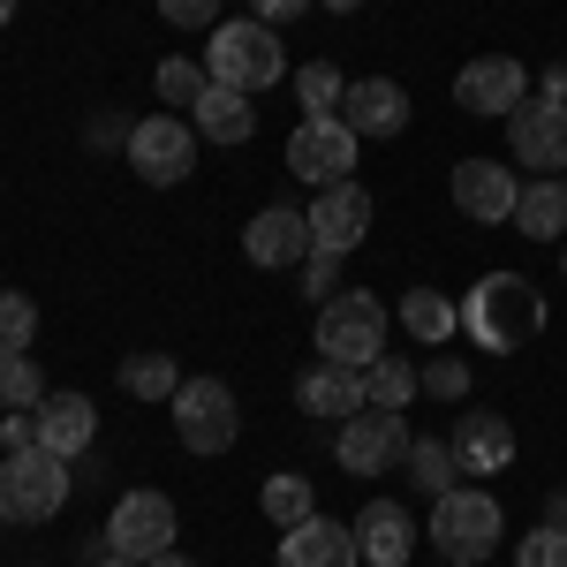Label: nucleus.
<instances>
[{
	"label": "nucleus",
	"instance_id": "f257e3e1",
	"mask_svg": "<svg viewBox=\"0 0 567 567\" xmlns=\"http://www.w3.org/2000/svg\"><path fill=\"white\" fill-rule=\"evenodd\" d=\"M462 333L492 355H515L545 333V296L529 288L523 272H484L477 288L462 296Z\"/></svg>",
	"mask_w": 567,
	"mask_h": 567
},
{
	"label": "nucleus",
	"instance_id": "f03ea898",
	"mask_svg": "<svg viewBox=\"0 0 567 567\" xmlns=\"http://www.w3.org/2000/svg\"><path fill=\"white\" fill-rule=\"evenodd\" d=\"M205 76L227 91H272L280 76H288V53H280V39H272V23H258V16H235V23H213V45H205Z\"/></svg>",
	"mask_w": 567,
	"mask_h": 567
},
{
	"label": "nucleus",
	"instance_id": "7ed1b4c3",
	"mask_svg": "<svg viewBox=\"0 0 567 567\" xmlns=\"http://www.w3.org/2000/svg\"><path fill=\"white\" fill-rule=\"evenodd\" d=\"M386 355V303L371 288H341L318 303V363H349V371H371Z\"/></svg>",
	"mask_w": 567,
	"mask_h": 567
},
{
	"label": "nucleus",
	"instance_id": "20e7f679",
	"mask_svg": "<svg viewBox=\"0 0 567 567\" xmlns=\"http://www.w3.org/2000/svg\"><path fill=\"white\" fill-rule=\"evenodd\" d=\"M499 537H507V515H499V499H492V492L454 484L446 499H432V545H439V560L484 567L492 553H499Z\"/></svg>",
	"mask_w": 567,
	"mask_h": 567
},
{
	"label": "nucleus",
	"instance_id": "39448f33",
	"mask_svg": "<svg viewBox=\"0 0 567 567\" xmlns=\"http://www.w3.org/2000/svg\"><path fill=\"white\" fill-rule=\"evenodd\" d=\"M0 507H8V523H53L69 507V462L45 454V446L8 454L0 462Z\"/></svg>",
	"mask_w": 567,
	"mask_h": 567
},
{
	"label": "nucleus",
	"instance_id": "423d86ee",
	"mask_svg": "<svg viewBox=\"0 0 567 567\" xmlns=\"http://www.w3.org/2000/svg\"><path fill=\"white\" fill-rule=\"evenodd\" d=\"M243 432V409H235V386L227 379H182L175 393V439L189 454H227Z\"/></svg>",
	"mask_w": 567,
	"mask_h": 567
},
{
	"label": "nucleus",
	"instance_id": "0eeeda50",
	"mask_svg": "<svg viewBox=\"0 0 567 567\" xmlns=\"http://www.w3.org/2000/svg\"><path fill=\"white\" fill-rule=\"evenodd\" d=\"M409 416L401 409H355L341 439H333V462L349 470V477H379V470H401L409 462Z\"/></svg>",
	"mask_w": 567,
	"mask_h": 567
},
{
	"label": "nucleus",
	"instance_id": "6e6552de",
	"mask_svg": "<svg viewBox=\"0 0 567 567\" xmlns=\"http://www.w3.org/2000/svg\"><path fill=\"white\" fill-rule=\"evenodd\" d=\"M130 167L152 189H175L189 167H197V130H189V114H144L130 130Z\"/></svg>",
	"mask_w": 567,
	"mask_h": 567
},
{
	"label": "nucleus",
	"instance_id": "1a4fd4ad",
	"mask_svg": "<svg viewBox=\"0 0 567 567\" xmlns=\"http://www.w3.org/2000/svg\"><path fill=\"white\" fill-rule=\"evenodd\" d=\"M106 553H122V560H159V553H175V499H167V492H130V499L106 515Z\"/></svg>",
	"mask_w": 567,
	"mask_h": 567
},
{
	"label": "nucleus",
	"instance_id": "9d476101",
	"mask_svg": "<svg viewBox=\"0 0 567 567\" xmlns=\"http://www.w3.org/2000/svg\"><path fill=\"white\" fill-rule=\"evenodd\" d=\"M355 144H363V136H355L341 114H333V122H296V136H288V175L310 182V189H333V182H349Z\"/></svg>",
	"mask_w": 567,
	"mask_h": 567
},
{
	"label": "nucleus",
	"instance_id": "9b49d317",
	"mask_svg": "<svg viewBox=\"0 0 567 567\" xmlns=\"http://www.w3.org/2000/svg\"><path fill=\"white\" fill-rule=\"evenodd\" d=\"M507 152H515V167L560 175L567 167V106H553L545 91H529L523 106L507 114Z\"/></svg>",
	"mask_w": 567,
	"mask_h": 567
},
{
	"label": "nucleus",
	"instance_id": "f8f14e48",
	"mask_svg": "<svg viewBox=\"0 0 567 567\" xmlns=\"http://www.w3.org/2000/svg\"><path fill=\"white\" fill-rule=\"evenodd\" d=\"M446 197H454V213L477 219V227H507V219H515V197H523V182L507 175V159H462L454 182H446Z\"/></svg>",
	"mask_w": 567,
	"mask_h": 567
},
{
	"label": "nucleus",
	"instance_id": "ddd939ff",
	"mask_svg": "<svg viewBox=\"0 0 567 567\" xmlns=\"http://www.w3.org/2000/svg\"><path fill=\"white\" fill-rule=\"evenodd\" d=\"M363 235H371V189H363L355 175L310 197V250H333V258H349Z\"/></svg>",
	"mask_w": 567,
	"mask_h": 567
},
{
	"label": "nucleus",
	"instance_id": "4468645a",
	"mask_svg": "<svg viewBox=\"0 0 567 567\" xmlns=\"http://www.w3.org/2000/svg\"><path fill=\"white\" fill-rule=\"evenodd\" d=\"M523 99H529V69L515 53H477L454 76V106H470V114H515Z\"/></svg>",
	"mask_w": 567,
	"mask_h": 567
},
{
	"label": "nucleus",
	"instance_id": "2eb2a0df",
	"mask_svg": "<svg viewBox=\"0 0 567 567\" xmlns=\"http://www.w3.org/2000/svg\"><path fill=\"white\" fill-rule=\"evenodd\" d=\"M243 258L265 265V272L303 265L310 258V213H296V205H265V213L243 227Z\"/></svg>",
	"mask_w": 567,
	"mask_h": 567
},
{
	"label": "nucleus",
	"instance_id": "dca6fc26",
	"mask_svg": "<svg viewBox=\"0 0 567 567\" xmlns=\"http://www.w3.org/2000/svg\"><path fill=\"white\" fill-rule=\"evenodd\" d=\"M454 462H462V477H499V470H515V424L507 416H492V409H470L462 424H454Z\"/></svg>",
	"mask_w": 567,
	"mask_h": 567
},
{
	"label": "nucleus",
	"instance_id": "f3484780",
	"mask_svg": "<svg viewBox=\"0 0 567 567\" xmlns=\"http://www.w3.org/2000/svg\"><path fill=\"white\" fill-rule=\"evenodd\" d=\"M280 567H363V553H355V523L310 515V523L280 529Z\"/></svg>",
	"mask_w": 567,
	"mask_h": 567
},
{
	"label": "nucleus",
	"instance_id": "a211bd4d",
	"mask_svg": "<svg viewBox=\"0 0 567 567\" xmlns=\"http://www.w3.org/2000/svg\"><path fill=\"white\" fill-rule=\"evenodd\" d=\"M31 416H39V446L61 454V462H84L91 439H99V409H91L84 393H45Z\"/></svg>",
	"mask_w": 567,
	"mask_h": 567
},
{
	"label": "nucleus",
	"instance_id": "6ab92c4d",
	"mask_svg": "<svg viewBox=\"0 0 567 567\" xmlns=\"http://www.w3.org/2000/svg\"><path fill=\"white\" fill-rule=\"evenodd\" d=\"M355 553H363V567H409V553H416V523H409V507L371 499V507L355 515Z\"/></svg>",
	"mask_w": 567,
	"mask_h": 567
},
{
	"label": "nucleus",
	"instance_id": "aec40b11",
	"mask_svg": "<svg viewBox=\"0 0 567 567\" xmlns=\"http://www.w3.org/2000/svg\"><path fill=\"white\" fill-rule=\"evenodd\" d=\"M341 122H349L355 136H401L409 130V91L393 84V76H363V84H349V99H341Z\"/></svg>",
	"mask_w": 567,
	"mask_h": 567
},
{
	"label": "nucleus",
	"instance_id": "412c9836",
	"mask_svg": "<svg viewBox=\"0 0 567 567\" xmlns=\"http://www.w3.org/2000/svg\"><path fill=\"white\" fill-rule=\"evenodd\" d=\"M296 409L349 424L355 409H371V401H363V371H349V363H310L303 379H296Z\"/></svg>",
	"mask_w": 567,
	"mask_h": 567
},
{
	"label": "nucleus",
	"instance_id": "4be33fe9",
	"mask_svg": "<svg viewBox=\"0 0 567 567\" xmlns=\"http://www.w3.org/2000/svg\"><path fill=\"white\" fill-rule=\"evenodd\" d=\"M189 130L205 136V144H250V136H258V106H250V91L205 84L197 114H189Z\"/></svg>",
	"mask_w": 567,
	"mask_h": 567
},
{
	"label": "nucleus",
	"instance_id": "5701e85b",
	"mask_svg": "<svg viewBox=\"0 0 567 567\" xmlns=\"http://www.w3.org/2000/svg\"><path fill=\"white\" fill-rule=\"evenodd\" d=\"M515 235H529V243H560L567 235V182L560 175L523 182V197H515Z\"/></svg>",
	"mask_w": 567,
	"mask_h": 567
},
{
	"label": "nucleus",
	"instance_id": "b1692460",
	"mask_svg": "<svg viewBox=\"0 0 567 567\" xmlns=\"http://www.w3.org/2000/svg\"><path fill=\"white\" fill-rule=\"evenodd\" d=\"M401 326H409V341L446 349V341L462 333V303H454V296H439V288H409V296H401Z\"/></svg>",
	"mask_w": 567,
	"mask_h": 567
},
{
	"label": "nucleus",
	"instance_id": "393cba45",
	"mask_svg": "<svg viewBox=\"0 0 567 567\" xmlns=\"http://www.w3.org/2000/svg\"><path fill=\"white\" fill-rule=\"evenodd\" d=\"M401 470H409V484H416L424 499H446L454 477H462V462H454L446 439H409V462H401Z\"/></svg>",
	"mask_w": 567,
	"mask_h": 567
},
{
	"label": "nucleus",
	"instance_id": "a878e982",
	"mask_svg": "<svg viewBox=\"0 0 567 567\" xmlns=\"http://www.w3.org/2000/svg\"><path fill=\"white\" fill-rule=\"evenodd\" d=\"M296 99H303V122H333L341 99H349V76H341L333 61H303V69H296Z\"/></svg>",
	"mask_w": 567,
	"mask_h": 567
},
{
	"label": "nucleus",
	"instance_id": "bb28decb",
	"mask_svg": "<svg viewBox=\"0 0 567 567\" xmlns=\"http://www.w3.org/2000/svg\"><path fill=\"white\" fill-rule=\"evenodd\" d=\"M258 507H265V523H272V529H296V523L318 515V492H310V477H265Z\"/></svg>",
	"mask_w": 567,
	"mask_h": 567
},
{
	"label": "nucleus",
	"instance_id": "cd10ccee",
	"mask_svg": "<svg viewBox=\"0 0 567 567\" xmlns=\"http://www.w3.org/2000/svg\"><path fill=\"white\" fill-rule=\"evenodd\" d=\"M122 386H130L136 401H175V393H182V371H175V355L136 349L130 363H122Z\"/></svg>",
	"mask_w": 567,
	"mask_h": 567
},
{
	"label": "nucleus",
	"instance_id": "c85d7f7f",
	"mask_svg": "<svg viewBox=\"0 0 567 567\" xmlns=\"http://www.w3.org/2000/svg\"><path fill=\"white\" fill-rule=\"evenodd\" d=\"M416 363H401V355H379V363H371V371H363V401H371V409H409V401H416Z\"/></svg>",
	"mask_w": 567,
	"mask_h": 567
},
{
	"label": "nucleus",
	"instance_id": "c756f323",
	"mask_svg": "<svg viewBox=\"0 0 567 567\" xmlns=\"http://www.w3.org/2000/svg\"><path fill=\"white\" fill-rule=\"evenodd\" d=\"M45 401V371L31 363V349L0 355V409H39Z\"/></svg>",
	"mask_w": 567,
	"mask_h": 567
},
{
	"label": "nucleus",
	"instance_id": "7c9ffc66",
	"mask_svg": "<svg viewBox=\"0 0 567 567\" xmlns=\"http://www.w3.org/2000/svg\"><path fill=\"white\" fill-rule=\"evenodd\" d=\"M31 333H39V303L16 296V288H0V355L31 349Z\"/></svg>",
	"mask_w": 567,
	"mask_h": 567
},
{
	"label": "nucleus",
	"instance_id": "2f4dec72",
	"mask_svg": "<svg viewBox=\"0 0 567 567\" xmlns=\"http://www.w3.org/2000/svg\"><path fill=\"white\" fill-rule=\"evenodd\" d=\"M205 84H213V76H205L197 61H159V99H167V106H182V114H197Z\"/></svg>",
	"mask_w": 567,
	"mask_h": 567
},
{
	"label": "nucleus",
	"instance_id": "473e14b6",
	"mask_svg": "<svg viewBox=\"0 0 567 567\" xmlns=\"http://www.w3.org/2000/svg\"><path fill=\"white\" fill-rule=\"evenodd\" d=\"M416 386H424V393H439V401H462V393H470V363H462V355H446V349H439L432 363L416 371Z\"/></svg>",
	"mask_w": 567,
	"mask_h": 567
},
{
	"label": "nucleus",
	"instance_id": "72a5a7b5",
	"mask_svg": "<svg viewBox=\"0 0 567 567\" xmlns=\"http://www.w3.org/2000/svg\"><path fill=\"white\" fill-rule=\"evenodd\" d=\"M515 567H567V529H529L523 545H515Z\"/></svg>",
	"mask_w": 567,
	"mask_h": 567
},
{
	"label": "nucleus",
	"instance_id": "f704fd0d",
	"mask_svg": "<svg viewBox=\"0 0 567 567\" xmlns=\"http://www.w3.org/2000/svg\"><path fill=\"white\" fill-rule=\"evenodd\" d=\"M167 23H182V31H213L219 23V0H152Z\"/></svg>",
	"mask_w": 567,
	"mask_h": 567
},
{
	"label": "nucleus",
	"instance_id": "c9c22d12",
	"mask_svg": "<svg viewBox=\"0 0 567 567\" xmlns=\"http://www.w3.org/2000/svg\"><path fill=\"white\" fill-rule=\"evenodd\" d=\"M333 272H341V258H333V250H310V258H303V296H310V303H326Z\"/></svg>",
	"mask_w": 567,
	"mask_h": 567
},
{
	"label": "nucleus",
	"instance_id": "e433bc0d",
	"mask_svg": "<svg viewBox=\"0 0 567 567\" xmlns=\"http://www.w3.org/2000/svg\"><path fill=\"white\" fill-rule=\"evenodd\" d=\"M310 8H318V0H250V16L272 23V31H280V23H296V16H310Z\"/></svg>",
	"mask_w": 567,
	"mask_h": 567
},
{
	"label": "nucleus",
	"instance_id": "4c0bfd02",
	"mask_svg": "<svg viewBox=\"0 0 567 567\" xmlns=\"http://www.w3.org/2000/svg\"><path fill=\"white\" fill-rule=\"evenodd\" d=\"M130 130L136 122H122V114H99V122H91V144H130Z\"/></svg>",
	"mask_w": 567,
	"mask_h": 567
},
{
	"label": "nucleus",
	"instance_id": "58836bf2",
	"mask_svg": "<svg viewBox=\"0 0 567 567\" xmlns=\"http://www.w3.org/2000/svg\"><path fill=\"white\" fill-rule=\"evenodd\" d=\"M545 99H553V106H567V61H553V69H545Z\"/></svg>",
	"mask_w": 567,
	"mask_h": 567
},
{
	"label": "nucleus",
	"instance_id": "ea45409f",
	"mask_svg": "<svg viewBox=\"0 0 567 567\" xmlns=\"http://www.w3.org/2000/svg\"><path fill=\"white\" fill-rule=\"evenodd\" d=\"M545 523H553V529H567V492H553V499H545Z\"/></svg>",
	"mask_w": 567,
	"mask_h": 567
},
{
	"label": "nucleus",
	"instance_id": "a19ab883",
	"mask_svg": "<svg viewBox=\"0 0 567 567\" xmlns=\"http://www.w3.org/2000/svg\"><path fill=\"white\" fill-rule=\"evenodd\" d=\"M91 567H144V560H122V553H106V545H99V560Z\"/></svg>",
	"mask_w": 567,
	"mask_h": 567
},
{
	"label": "nucleus",
	"instance_id": "79ce46f5",
	"mask_svg": "<svg viewBox=\"0 0 567 567\" xmlns=\"http://www.w3.org/2000/svg\"><path fill=\"white\" fill-rule=\"evenodd\" d=\"M144 567H197L189 553H159V560H144Z\"/></svg>",
	"mask_w": 567,
	"mask_h": 567
},
{
	"label": "nucleus",
	"instance_id": "37998d69",
	"mask_svg": "<svg viewBox=\"0 0 567 567\" xmlns=\"http://www.w3.org/2000/svg\"><path fill=\"white\" fill-rule=\"evenodd\" d=\"M318 8H333V16H349V8H363V0H318Z\"/></svg>",
	"mask_w": 567,
	"mask_h": 567
},
{
	"label": "nucleus",
	"instance_id": "c03bdc74",
	"mask_svg": "<svg viewBox=\"0 0 567 567\" xmlns=\"http://www.w3.org/2000/svg\"><path fill=\"white\" fill-rule=\"evenodd\" d=\"M8 16H16V0H0V31H8Z\"/></svg>",
	"mask_w": 567,
	"mask_h": 567
},
{
	"label": "nucleus",
	"instance_id": "a18cd8bd",
	"mask_svg": "<svg viewBox=\"0 0 567 567\" xmlns=\"http://www.w3.org/2000/svg\"><path fill=\"white\" fill-rule=\"evenodd\" d=\"M0 523H8V507H0Z\"/></svg>",
	"mask_w": 567,
	"mask_h": 567
},
{
	"label": "nucleus",
	"instance_id": "49530a36",
	"mask_svg": "<svg viewBox=\"0 0 567 567\" xmlns=\"http://www.w3.org/2000/svg\"><path fill=\"white\" fill-rule=\"evenodd\" d=\"M560 265H567V250H560Z\"/></svg>",
	"mask_w": 567,
	"mask_h": 567
}]
</instances>
